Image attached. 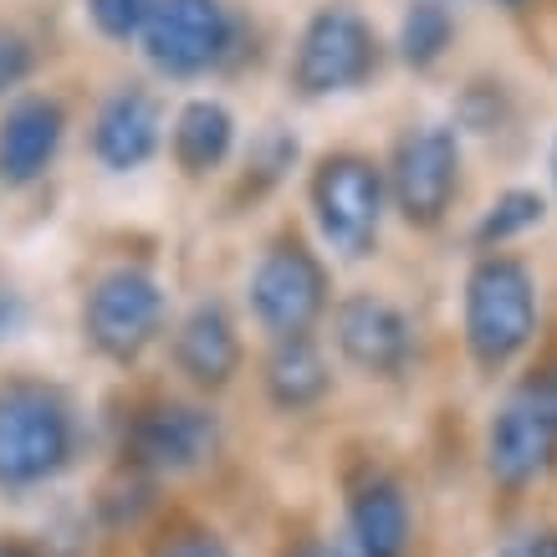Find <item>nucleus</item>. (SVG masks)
Wrapping results in <instances>:
<instances>
[{"instance_id":"1","label":"nucleus","mask_w":557,"mask_h":557,"mask_svg":"<svg viewBox=\"0 0 557 557\" xmlns=\"http://www.w3.org/2000/svg\"><path fill=\"white\" fill-rule=\"evenodd\" d=\"M460 333L481 369H507L537 338V276L507 251L475 256L460 292Z\"/></svg>"},{"instance_id":"2","label":"nucleus","mask_w":557,"mask_h":557,"mask_svg":"<svg viewBox=\"0 0 557 557\" xmlns=\"http://www.w3.org/2000/svg\"><path fill=\"white\" fill-rule=\"evenodd\" d=\"M77 450V414L67 394L41 379L0 384V486L32 491L67 471Z\"/></svg>"},{"instance_id":"3","label":"nucleus","mask_w":557,"mask_h":557,"mask_svg":"<svg viewBox=\"0 0 557 557\" xmlns=\"http://www.w3.org/2000/svg\"><path fill=\"white\" fill-rule=\"evenodd\" d=\"M307 205H312V225L327 251H338L343 261H369L379 251L388 185L369 153L338 149L318 159V170L307 180Z\"/></svg>"},{"instance_id":"4","label":"nucleus","mask_w":557,"mask_h":557,"mask_svg":"<svg viewBox=\"0 0 557 557\" xmlns=\"http://www.w3.org/2000/svg\"><path fill=\"white\" fill-rule=\"evenodd\" d=\"M170 318V292L138 261L108 267L87 287L83 302V338L98 348L108 363H134L159 343Z\"/></svg>"},{"instance_id":"5","label":"nucleus","mask_w":557,"mask_h":557,"mask_svg":"<svg viewBox=\"0 0 557 557\" xmlns=\"http://www.w3.org/2000/svg\"><path fill=\"white\" fill-rule=\"evenodd\" d=\"M384 62L373 21L354 5H322L312 11L292 47V87L302 98H338L358 92Z\"/></svg>"},{"instance_id":"6","label":"nucleus","mask_w":557,"mask_h":557,"mask_svg":"<svg viewBox=\"0 0 557 557\" xmlns=\"http://www.w3.org/2000/svg\"><path fill=\"white\" fill-rule=\"evenodd\" d=\"M246 302L271 338H307L312 322L333 307V276L307 240L282 236L256 256L246 276Z\"/></svg>"},{"instance_id":"7","label":"nucleus","mask_w":557,"mask_h":557,"mask_svg":"<svg viewBox=\"0 0 557 557\" xmlns=\"http://www.w3.org/2000/svg\"><path fill=\"white\" fill-rule=\"evenodd\" d=\"M236 16L225 0H153L144 21V57L159 77L195 83L231 62L236 51Z\"/></svg>"},{"instance_id":"8","label":"nucleus","mask_w":557,"mask_h":557,"mask_svg":"<svg viewBox=\"0 0 557 557\" xmlns=\"http://www.w3.org/2000/svg\"><path fill=\"white\" fill-rule=\"evenodd\" d=\"M388 200L409 225H440L460 195V128L456 123H420L405 128L384 170Z\"/></svg>"},{"instance_id":"9","label":"nucleus","mask_w":557,"mask_h":557,"mask_svg":"<svg viewBox=\"0 0 557 557\" xmlns=\"http://www.w3.org/2000/svg\"><path fill=\"white\" fill-rule=\"evenodd\" d=\"M557 456V388L553 384H527L517 388L507 405L496 409L486 430V466L496 486L522 491L537 481Z\"/></svg>"},{"instance_id":"10","label":"nucleus","mask_w":557,"mask_h":557,"mask_svg":"<svg viewBox=\"0 0 557 557\" xmlns=\"http://www.w3.org/2000/svg\"><path fill=\"white\" fill-rule=\"evenodd\" d=\"M333 338H338V354L363 373H405L409 358H414V322L388 302V297H373V292H354L343 297L338 312H333Z\"/></svg>"},{"instance_id":"11","label":"nucleus","mask_w":557,"mask_h":557,"mask_svg":"<svg viewBox=\"0 0 557 557\" xmlns=\"http://www.w3.org/2000/svg\"><path fill=\"white\" fill-rule=\"evenodd\" d=\"M92 159L108 174H134L144 170L153 153L164 149V102L149 87H113L92 113Z\"/></svg>"},{"instance_id":"12","label":"nucleus","mask_w":557,"mask_h":557,"mask_svg":"<svg viewBox=\"0 0 557 557\" xmlns=\"http://www.w3.org/2000/svg\"><path fill=\"white\" fill-rule=\"evenodd\" d=\"M67 138V108L51 92H16L0 113V185L26 189L57 164Z\"/></svg>"},{"instance_id":"13","label":"nucleus","mask_w":557,"mask_h":557,"mask_svg":"<svg viewBox=\"0 0 557 557\" xmlns=\"http://www.w3.org/2000/svg\"><path fill=\"white\" fill-rule=\"evenodd\" d=\"M128 450L138 466L159 475L200 471L205 460L220 450V420L205 405H153L144 409L128 430Z\"/></svg>"},{"instance_id":"14","label":"nucleus","mask_w":557,"mask_h":557,"mask_svg":"<svg viewBox=\"0 0 557 557\" xmlns=\"http://www.w3.org/2000/svg\"><path fill=\"white\" fill-rule=\"evenodd\" d=\"M174 369L185 373L195 388H225L240 373V327L231 318V307L220 297H200L189 307L170 338Z\"/></svg>"},{"instance_id":"15","label":"nucleus","mask_w":557,"mask_h":557,"mask_svg":"<svg viewBox=\"0 0 557 557\" xmlns=\"http://www.w3.org/2000/svg\"><path fill=\"white\" fill-rule=\"evenodd\" d=\"M236 153V113L220 98H189L174 108L170 119V159L189 180L225 170V159Z\"/></svg>"},{"instance_id":"16","label":"nucleus","mask_w":557,"mask_h":557,"mask_svg":"<svg viewBox=\"0 0 557 557\" xmlns=\"http://www.w3.org/2000/svg\"><path fill=\"white\" fill-rule=\"evenodd\" d=\"M409 532H414V522H409L405 491L388 475L358 481L348 496V537H354L358 557H405Z\"/></svg>"},{"instance_id":"17","label":"nucleus","mask_w":557,"mask_h":557,"mask_svg":"<svg viewBox=\"0 0 557 557\" xmlns=\"http://www.w3.org/2000/svg\"><path fill=\"white\" fill-rule=\"evenodd\" d=\"M333 388V369L312 338H276L267 358V394L276 409H312Z\"/></svg>"},{"instance_id":"18","label":"nucleus","mask_w":557,"mask_h":557,"mask_svg":"<svg viewBox=\"0 0 557 557\" xmlns=\"http://www.w3.org/2000/svg\"><path fill=\"white\" fill-rule=\"evenodd\" d=\"M394 47L405 57V67L430 72L445 51L456 47V11L445 0H409V11L399 16V41Z\"/></svg>"},{"instance_id":"19","label":"nucleus","mask_w":557,"mask_h":557,"mask_svg":"<svg viewBox=\"0 0 557 557\" xmlns=\"http://www.w3.org/2000/svg\"><path fill=\"white\" fill-rule=\"evenodd\" d=\"M542 220H547V200H542V189L511 185V189H502L486 210H481L471 240L481 246V251H502L507 240L527 236V231H537Z\"/></svg>"},{"instance_id":"20","label":"nucleus","mask_w":557,"mask_h":557,"mask_svg":"<svg viewBox=\"0 0 557 557\" xmlns=\"http://www.w3.org/2000/svg\"><path fill=\"white\" fill-rule=\"evenodd\" d=\"M297 153H302V144H297L292 128H282V123L261 128V134L251 138V153H246V174H251V185H261V189L276 185V180L297 164Z\"/></svg>"},{"instance_id":"21","label":"nucleus","mask_w":557,"mask_h":557,"mask_svg":"<svg viewBox=\"0 0 557 557\" xmlns=\"http://www.w3.org/2000/svg\"><path fill=\"white\" fill-rule=\"evenodd\" d=\"M511 102L502 83H471L456 102V128H471V134H502Z\"/></svg>"},{"instance_id":"22","label":"nucleus","mask_w":557,"mask_h":557,"mask_svg":"<svg viewBox=\"0 0 557 557\" xmlns=\"http://www.w3.org/2000/svg\"><path fill=\"white\" fill-rule=\"evenodd\" d=\"M87 5V21L98 26V36L108 41H134L144 36V21H149L153 0H83Z\"/></svg>"},{"instance_id":"23","label":"nucleus","mask_w":557,"mask_h":557,"mask_svg":"<svg viewBox=\"0 0 557 557\" xmlns=\"http://www.w3.org/2000/svg\"><path fill=\"white\" fill-rule=\"evenodd\" d=\"M32 72H36L32 41H26L21 32H0V98H5V92H16Z\"/></svg>"},{"instance_id":"24","label":"nucleus","mask_w":557,"mask_h":557,"mask_svg":"<svg viewBox=\"0 0 557 557\" xmlns=\"http://www.w3.org/2000/svg\"><path fill=\"white\" fill-rule=\"evenodd\" d=\"M159 557H231V547L220 537H210V532H185V537L170 542Z\"/></svg>"},{"instance_id":"25","label":"nucleus","mask_w":557,"mask_h":557,"mask_svg":"<svg viewBox=\"0 0 557 557\" xmlns=\"http://www.w3.org/2000/svg\"><path fill=\"white\" fill-rule=\"evenodd\" d=\"M21 327H26V297L16 287H0V343L16 338Z\"/></svg>"},{"instance_id":"26","label":"nucleus","mask_w":557,"mask_h":557,"mask_svg":"<svg viewBox=\"0 0 557 557\" xmlns=\"http://www.w3.org/2000/svg\"><path fill=\"white\" fill-rule=\"evenodd\" d=\"M496 557H553V537H542V532H522V537H511Z\"/></svg>"},{"instance_id":"27","label":"nucleus","mask_w":557,"mask_h":557,"mask_svg":"<svg viewBox=\"0 0 557 557\" xmlns=\"http://www.w3.org/2000/svg\"><path fill=\"white\" fill-rule=\"evenodd\" d=\"M287 557H348V553H338L333 542H302L297 553H287Z\"/></svg>"},{"instance_id":"28","label":"nucleus","mask_w":557,"mask_h":557,"mask_svg":"<svg viewBox=\"0 0 557 557\" xmlns=\"http://www.w3.org/2000/svg\"><path fill=\"white\" fill-rule=\"evenodd\" d=\"M547 174H553V189H557V138H553V149H547Z\"/></svg>"},{"instance_id":"29","label":"nucleus","mask_w":557,"mask_h":557,"mask_svg":"<svg viewBox=\"0 0 557 557\" xmlns=\"http://www.w3.org/2000/svg\"><path fill=\"white\" fill-rule=\"evenodd\" d=\"M0 557H32L26 547H0Z\"/></svg>"},{"instance_id":"30","label":"nucleus","mask_w":557,"mask_h":557,"mask_svg":"<svg viewBox=\"0 0 557 557\" xmlns=\"http://www.w3.org/2000/svg\"><path fill=\"white\" fill-rule=\"evenodd\" d=\"M496 5H507V11H517V5H527V0H496Z\"/></svg>"},{"instance_id":"31","label":"nucleus","mask_w":557,"mask_h":557,"mask_svg":"<svg viewBox=\"0 0 557 557\" xmlns=\"http://www.w3.org/2000/svg\"><path fill=\"white\" fill-rule=\"evenodd\" d=\"M553 557H557V537H553Z\"/></svg>"}]
</instances>
